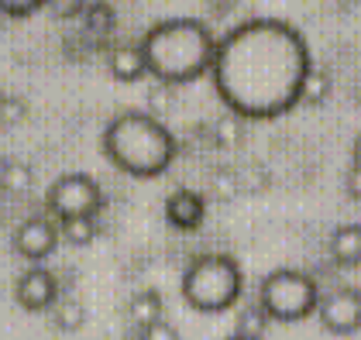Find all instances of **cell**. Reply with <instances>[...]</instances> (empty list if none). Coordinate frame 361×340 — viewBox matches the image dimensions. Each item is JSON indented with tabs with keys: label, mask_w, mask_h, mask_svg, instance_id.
Instances as JSON below:
<instances>
[{
	"label": "cell",
	"mask_w": 361,
	"mask_h": 340,
	"mask_svg": "<svg viewBox=\"0 0 361 340\" xmlns=\"http://www.w3.org/2000/svg\"><path fill=\"white\" fill-rule=\"evenodd\" d=\"M49 4H56L59 18H76V14H83V0H49Z\"/></svg>",
	"instance_id": "cell-24"
},
{
	"label": "cell",
	"mask_w": 361,
	"mask_h": 340,
	"mask_svg": "<svg viewBox=\"0 0 361 340\" xmlns=\"http://www.w3.org/2000/svg\"><path fill=\"white\" fill-rule=\"evenodd\" d=\"M59 296V282L56 275L45 268V265H28L21 275H18V282H14V299L21 303V310L28 313H45L52 310V303H56Z\"/></svg>",
	"instance_id": "cell-9"
},
{
	"label": "cell",
	"mask_w": 361,
	"mask_h": 340,
	"mask_svg": "<svg viewBox=\"0 0 361 340\" xmlns=\"http://www.w3.org/2000/svg\"><path fill=\"white\" fill-rule=\"evenodd\" d=\"M331 89H334V80H331V73L324 69V65H310V73H306V80H303V89H300V103H310V107H320L327 96H331Z\"/></svg>",
	"instance_id": "cell-16"
},
{
	"label": "cell",
	"mask_w": 361,
	"mask_h": 340,
	"mask_svg": "<svg viewBox=\"0 0 361 340\" xmlns=\"http://www.w3.org/2000/svg\"><path fill=\"white\" fill-rule=\"evenodd\" d=\"M176 134L148 111H121L104 127V155L135 179H155L176 162Z\"/></svg>",
	"instance_id": "cell-3"
},
{
	"label": "cell",
	"mask_w": 361,
	"mask_h": 340,
	"mask_svg": "<svg viewBox=\"0 0 361 340\" xmlns=\"http://www.w3.org/2000/svg\"><path fill=\"white\" fill-rule=\"evenodd\" d=\"M179 289L196 313H224L241 299L245 275L231 255H200L186 265Z\"/></svg>",
	"instance_id": "cell-4"
},
{
	"label": "cell",
	"mask_w": 361,
	"mask_h": 340,
	"mask_svg": "<svg viewBox=\"0 0 361 340\" xmlns=\"http://www.w3.org/2000/svg\"><path fill=\"white\" fill-rule=\"evenodd\" d=\"M351 165H361V134L355 138V144H351Z\"/></svg>",
	"instance_id": "cell-26"
},
{
	"label": "cell",
	"mask_w": 361,
	"mask_h": 340,
	"mask_svg": "<svg viewBox=\"0 0 361 340\" xmlns=\"http://www.w3.org/2000/svg\"><path fill=\"white\" fill-rule=\"evenodd\" d=\"M327 248H331V258L341 268H358L361 265V224L334 227Z\"/></svg>",
	"instance_id": "cell-12"
},
{
	"label": "cell",
	"mask_w": 361,
	"mask_h": 340,
	"mask_svg": "<svg viewBox=\"0 0 361 340\" xmlns=\"http://www.w3.org/2000/svg\"><path fill=\"white\" fill-rule=\"evenodd\" d=\"M258 306L269 313L276 323H296L317 313L320 303V285L303 268H276L258 285Z\"/></svg>",
	"instance_id": "cell-5"
},
{
	"label": "cell",
	"mask_w": 361,
	"mask_h": 340,
	"mask_svg": "<svg viewBox=\"0 0 361 340\" xmlns=\"http://www.w3.org/2000/svg\"><path fill=\"white\" fill-rule=\"evenodd\" d=\"M207 217V199L190 186H179L166 196V220L176 230H196Z\"/></svg>",
	"instance_id": "cell-10"
},
{
	"label": "cell",
	"mask_w": 361,
	"mask_h": 340,
	"mask_svg": "<svg viewBox=\"0 0 361 340\" xmlns=\"http://www.w3.org/2000/svg\"><path fill=\"white\" fill-rule=\"evenodd\" d=\"M135 340H179V330L169 320H155V323L135 330Z\"/></svg>",
	"instance_id": "cell-20"
},
{
	"label": "cell",
	"mask_w": 361,
	"mask_h": 340,
	"mask_svg": "<svg viewBox=\"0 0 361 340\" xmlns=\"http://www.w3.org/2000/svg\"><path fill=\"white\" fill-rule=\"evenodd\" d=\"M59 224V241L69 244H90L97 237V217H69V220H56Z\"/></svg>",
	"instance_id": "cell-18"
},
{
	"label": "cell",
	"mask_w": 361,
	"mask_h": 340,
	"mask_svg": "<svg viewBox=\"0 0 361 340\" xmlns=\"http://www.w3.org/2000/svg\"><path fill=\"white\" fill-rule=\"evenodd\" d=\"M52 323H56L59 330H80L86 320V310L80 299H73V296H59L56 303H52Z\"/></svg>",
	"instance_id": "cell-17"
},
{
	"label": "cell",
	"mask_w": 361,
	"mask_h": 340,
	"mask_svg": "<svg viewBox=\"0 0 361 340\" xmlns=\"http://www.w3.org/2000/svg\"><path fill=\"white\" fill-rule=\"evenodd\" d=\"M169 96H172V86L155 83V89H152V103H148V113L162 120V113L169 111Z\"/></svg>",
	"instance_id": "cell-23"
},
{
	"label": "cell",
	"mask_w": 361,
	"mask_h": 340,
	"mask_svg": "<svg viewBox=\"0 0 361 340\" xmlns=\"http://www.w3.org/2000/svg\"><path fill=\"white\" fill-rule=\"evenodd\" d=\"M269 313L258 306V299L248 303V306H241L238 310V320H234V337H245V340H262L265 337V330H269Z\"/></svg>",
	"instance_id": "cell-14"
},
{
	"label": "cell",
	"mask_w": 361,
	"mask_h": 340,
	"mask_svg": "<svg viewBox=\"0 0 361 340\" xmlns=\"http://www.w3.org/2000/svg\"><path fill=\"white\" fill-rule=\"evenodd\" d=\"M31 182H35V172H31L28 162H21V158H4L0 162V189L21 196V193L31 189Z\"/></svg>",
	"instance_id": "cell-15"
},
{
	"label": "cell",
	"mask_w": 361,
	"mask_h": 340,
	"mask_svg": "<svg viewBox=\"0 0 361 340\" xmlns=\"http://www.w3.org/2000/svg\"><path fill=\"white\" fill-rule=\"evenodd\" d=\"M224 340H245V337H234V334H231V337H224Z\"/></svg>",
	"instance_id": "cell-27"
},
{
	"label": "cell",
	"mask_w": 361,
	"mask_h": 340,
	"mask_svg": "<svg viewBox=\"0 0 361 340\" xmlns=\"http://www.w3.org/2000/svg\"><path fill=\"white\" fill-rule=\"evenodd\" d=\"M344 186H348V196L361 199V165H351L344 175Z\"/></svg>",
	"instance_id": "cell-25"
},
{
	"label": "cell",
	"mask_w": 361,
	"mask_h": 340,
	"mask_svg": "<svg viewBox=\"0 0 361 340\" xmlns=\"http://www.w3.org/2000/svg\"><path fill=\"white\" fill-rule=\"evenodd\" d=\"M83 14H86V28L93 31V34H107L114 28V11L107 4H90Z\"/></svg>",
	"instance_id": "cell-19"
},
{
	"label": "cell",
	"mask_w": 361,
	"mask_h": 340,
	"mask_svg": "<svg viewBox=\"0 0 361 340\" xmlns=\"http://www.w3.org/2000/svg\"><path fill=\"white\" fill-rule=\"evenodd\" d=\"M107 69H111L114 80L121 83H138L148 76V62H145V52H141L138 42H117L107 52Z\"/></svg>",
	"instance_id": "cell-11"
},
{
	"label": "cell",
	"mask_w": 361,
	"mask_h": 340,
	"mask_svg": "<svg viewBox=\"0 0 361 340\" xmlns=\"http://www.w3.org/2000/svg\"><path fill=\"white\" fill-rule=\"evenodd\" d=\"M49 0H0V14L7 18H25V14H35L38 7H45Z\"/></svg>",
	"instance_id": "cell-22"
},
{
	"label": "cell",
	"mask_w": 361,
	"mask_h": 340,
	"mask_svg": "<svg viewBox=\"0 0 361 340\" xmlns=\"http://www.w3.org/2000/svg\"><path fill=\"white\" fill-rule=\"evenodd\" d=\"M11 244H14V251L25 258V261L38 265V261H45L59 248V224L52 217L35 213V217H28V220H21V224L14 227Z\"/></svg>",
	"instance_id": "cell-8"
},
{
	"label": "cell",
	"mask_w": 361,
	"mask_h": 340,
	"mask_svg": "<svg viewBox=\"0 0 361 340\" xmlns=\"http://www.w3.org/2000/svg\"><path fill=\"white\" fill-rule=\"evenodd\" d=\"M138 45L148 62V76H155V83L166 86H183L207 76L214 65V52H217L214 31L200 18L155 21Z\"/></svg>",
	"instance_id": "cell-2"
},
{
	"label": "cell",
	"mask_w": 361,
	"mask_h": 340,
	"mask_svg": "<svg viewBox=\"0 0 361 340\" xmlns=\"http://www.w3.org/2000/svg\"><path fill=\"white\" fill-rule=\"evenodd\" d=\"M310 65V45L289 21L251 18L217 38L210 76L231 113L272 120L300 103Z\"/></svg>",
	"instance_id": "cell-1"
},
{
	"label": "cell",
	"mask_w": 361,
	"mask_h": 340,
	"mask_svg": "<svg viewBox=\"0 0 361 340\" xmlns=\"http://www.w3.org/2000/svg\"><path fill=\"white\" fill-rule=\"evenodd\" d=\"M317 316H320L324 330H331L337 337L358 334L361 330V289H355V285H334L327 292H320Z\"/></svg>",
	"instance_id": "cell-7"
},
{
	"label": "cell",
	"mask_w": 361,
	"mask_h": 340,
	"mask_svg": "<svg viewBox=\"0 0 361 340\" xmlns=\"http://www.w3.org/2000/svg\"><path fill=\"white\" fill-rule=\"evenodd\" d=\"M128 320H131L135 330L155 323V320H162V296H159V289H138V292L128 299Z\"/></svg>",
	"instance_id": "cell-13"
},
{
	"label": "cell",
	"mask_w": 361,
	"mask_h": 340,
	"mask_svg": "<svg viewBox=\"0 0 361 340\" xmlns=\"http://www.w3.org/2000/svg\"><path fill=\"white\" fill-rule=\"evenodd\" d=\"M45 203L52 210L56 220H69V217H97L104 206V189L93 175L86 172H66L49 186Z\"/></svg>",
	"instance_id": "cell-6"
},
{
	"label": "cell",
	"mask_w": 361,
	"mask_h": 340,
	"mask_svg": "<svg viewBox=\"0 0 361 340\" xmlns=\"http://www.w3.org/2000/svg\"><path fill=\"white\" fill-rule=\"evenodd\" d=\"M25 100L21 96H4V103H0V127H14L18 120H25Z\"/></svg>",
	"instance_id": "cell-21"
},
{
	"label": "cell",
	"mask_w": 361,
	"mask_h": 340,
	"mask_svg": "<svg viewBox=\"0 0 361 340\" xmlns=\"http://www.w3.org/2000/svg\"><path fill=\"white\" fill-rule=\"evenodd\" d=\"M0 103H4V93H0Z\"/></svg>",
	"instance_id": "cell-28"
}]
</instances>
